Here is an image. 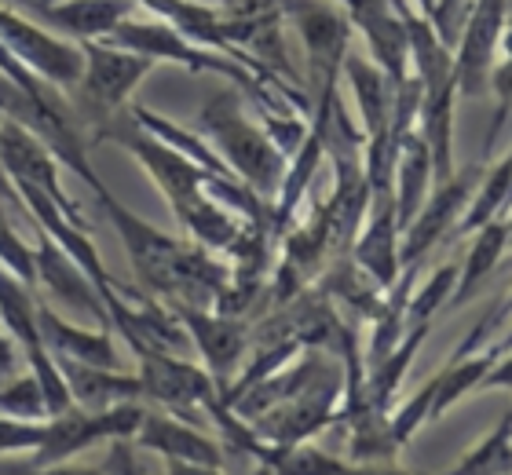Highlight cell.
<instances>
[{
	"label": "cell",
	"instance_id": "1",
	"mask_svg": "<svg viewBox=\"0 0 512 475\" xmlns=\"http://www.w3.org/2000/svg\"><path fill=\"white\" fill-rule=\"evenodd\" d=\"M96 198L114 223L118 238L125 242L132 271L147 293L161 296L169 307L187 304L213 311V304L227 289V278H231V267L224 260L205 253L202 245H183L180 238L150 227L136 212H128L107 187H96Z\"/></svg>",
	"mask_w": 512,
	"mask_h": 475
},
{
	"label": "cell",
	"instance_id": "2",
	"mask_svg": "<svg viewBox=\"0 0 512 475\" xmlns=\"http://www.w3.org/2000/svg\"><path fill=\"white\" fill-rule=\"evenodd\" d=\"M202 132L216 147V158L231 169V176L271 205L282 172H286V154L267 139L264 128L246 117L238 88H224L202 106Z\"/></svg>",
	"mask_w": 512,
	"mask_h": 475
},
{
	"label": "cell",
	"instance_id": "3",
	"mask_svg": "<svg viewBox=\"0 0 512 475\" xmlns=\"http://www.w3.org/2000/svg\"><path fill=\"white\" fill-rule=\"evenodd\" d=\"M77 48H81V77L74 85L77 121L99 128L125 110L136 85L154 70V63L107 41H77Z\"/></svg>",
	"mask_w": 512,
	"mask_h": 475
},
{
	"label": "cell",
	"instance_id": "4",
	"mask_svg": "<svg viewBox=\"0 0 512 475\" xmlns=\"http://www.w3.org/2000/svg\"><path fill=\"white\" fill-rule=\"evenodd\" d=\"M282 15L297 30L304 59H308L311 95L341 85V63L352 52V22L337 0H282Z\"/></svg>",
	"mask_w": 512,
	"mask_h": 475
},
{
	"label": "cell",
	"instance_id": "5",
	"mask_svg": "<svg viewBox=\"0 0 512 475\" xmlns=\"http://www.w3.org/2000/svg\"><path fill=\"white\" fill-rule=\"evenodd\" d=\"M505 41H509V0H472L469 19L450 52L458 99L487 92V77H491V66L502 59Z\"/></svg>",
	"mask_w": 512,
	"mask_h": 475
},
{
	"label": "cell",
	"instance_id": "6",
	"mask_svg": "<svg viewBox=\"0 0 512 475\" xmlns=\"http://www.w3.org/2000/svg\"><path fill=\"white\" fill-rule=\"evenodd\" d=\"M0 48L48 88H74L81 77V48L74 41H63L8 8H0Z\"/></svg>",
	"mask_w": 512,
	"mask_h": 475
},
{
	"label": "cell",
	"instance_id": "7",
	"mask_svg": "<svg viewBox=\"0 0 512 475\" xmlns=\"http://www.w3.org/2000/svg\"><path fill=\"white\" fill-rule=\"evenodd\" d=\"M476 180H480V165H469L465 172H454L447 183H436V187L428 190L425 205L417 209L410 227L399 234V267L403 271L406 267H417L432 245H439L447 238L450 227L458 223V216L469 205Z\"/></svg>",
	"mask_w": 512,
	"mask_h": 475
},
{
	"label": "cell",
	"instance_id": "8",
	"mask_svg": "<svg viewBox=\"0 0 512 475\" xmlns=\"http://www.w3.org/2000/svg\"><path fill=\"white\" fill-rule=\"evenodd\" d=\"M176 322H180L191 340L198 344L202 359L209 362V377L216 384V395L227 388V380L235 373V366L242 362V351L249 348V326L242 318L220 315V311H205V307H187L176 304L169 307Z\"/></svg>",
	"mask_w": 512,
	"mask_h": 475
},
{
	"label": "cell",
	"instance_id": "9",
	"mask_svg": "<svg viewBox=\"0 0 512 475\" xmlns=\"http://www.w3.org/2000/svg\"><path fill=\"white\" fill-rule=\"evenodd\" d=\"M139 391L169 410H191L198 402L213 399L216 384L202 366L172 359L169 351H139Z\"/></svg>",
	"mask_w": 512,
	"mask_h": 475
},
{
	"label": "cell",
	"instance_id": "10",
	"mask_svg": "<svg viewBox=\"0 0 512 475\" xmlns=\"http://www.w3.org/2000/svg\"><path fill=\"white\" fill-rule=\"evenodd\" d=\"M363 234H355L352 264L363 271L377 289H392L395 278L403 275L399 267V223H395V201L392 198H374L370 212H366Z\"/></svg>",
	"mask_w": 512,
	"mask_h": 475
},
{
	"label": "cell",
	"instance_id": "11",
	"mask_svg": "<svg viewBox=\"0 0 512 475\" xmlns=\"http://www.w3.org/2000/svg\"><path fill=\"white\" fill-rule=\"evenodd\" d=\"M33 275H37V282H41L55 300H63L66 307H74V311H81V315L99 318V326L103 329L110 326L107 307H103V300H99L96 285L88 282L85 271H81V267H77L44 231H41V242L33 245Z\"/></svg>",
	"mask_w": 512,
	"mask_h": 475
},
{
	"label": "cell",
	"instance_id": "12",
	"mask_svg": "<svg viewBox=\"0 0 512 475\" xmlns=\"http://www.w3.org/2000/svg\"><path fill=\"white\" fill-rule=\"evenodd\" d=\"M30 8L77 41H107L139 11L136 0H30Z\"/></svg>",
	"mask_w": 512,
	"mask_h": 475
},
{
	"label": "cell",
	"instance_id": "13",
	"mask_svg": "<svg viewBox=\"0 0 512 475\" xmlns=\"http://www.w3.org/2000/svg\"><path fill=\"white\" fill-rule=\"evenodd\" d=\"M37 329H41V340L52 359H70L81 362V366H96V370H121L118 351H114V340H110L107 329L96 333V329L70 326L48 304H37Z\"/></svg>",
	"mask_w": 512,
	"mask_h": 475
},
{
	"label": "cell",
	"instance_id": "14",
	"mask_svg": "<svg viewBox=\"0 0 512 475\" xmlns=\"http://www.w3.org/2000/svg\"><path fill=\"white\" fill-rule=\"evenodd\" d=\"M341 81L355 95L359 121H363V139L381 136L384 128H388L395 103V85L388 81V74L366 52H348L341 63Z\"/></svg>",
	"mask_w": 512,
	"mask_h": 475
},
{
	"label": "cell",
	"instance_id": "15",
	"mask_svg": "<svg viewBox=\"0 0 512 475\" xmlns=\"http://www.w3.org/2000/svg\"><path fill=\"white\" fill-rule=\"evenodd\" d=\"M139 443L154 450V454L169 457V461H187V465L202 468H220V446L213 439H205L194 428H183L180 421H172L165 413H143L139 421Z\"/></svg>",
	"mask_w": 512,
	"mask_h": 475
},
{
	"label": "cell",
	"instance_id": "16",
	"mask_svg": "<svg viewBox=\"0 0 512 475\" xmlns=\"http://www.w3.org/2000/svg\"><path fill=\"white\" fill-rule=\"evenodd\" d=\"M55 366L63 373L74 406H88V410L99 413L107 410V406H118V402L143 399L139 377H125L118 370H96V366H81V362L70 359H55Z\"/></svg>",
	"mask_w": 512,
	"mask_h": 475
},
{
	"label": "cell",
	"instance_id": "17",
	"mask_svg": "<svg viewBox=\"0 0 512 475\" xmlns=\"http://www.w3.org/2000/svg\"><path fill=\"white\" fill-rule=\"evenodd\" d=\"M505 245H509V220H502V216H498V220L483 223L480 231H476V242H472L469 256H465V264L458 267V285H454L450 307L465 304V300L476 293V285L491 275L494 267L502 264Z\"/></svg>",
	"mask_w": 512,
	"mask_h": 475
},
{
	"label": "cell",
	"instance_id": "18",
	"mask_svg": "<svg viewBox=\"0 0 512 475\" xmlns=\"http://www.w3.org/2000/svg\"><path fill=\"white\" fill-rule=\"evenodd\" d=\"M509 183H512V161L509 154L494 161V169L483 176L480 194H472L465 212L458 216V223L450 227V234L443 242H454V238H465V234H476L483 223H491L502 216V209H509Z\"/></svg>",
	"mask_w": 512,
	"mask_h": 475
},
{
	"label": "cell",
	"instance_id": "19",
	"mask_svg": "<svg viewBox=\"0 0 512 475\" xmlns=\"http://www.w3.org/2000/svg\"><path fill=\"white\" fill-rule=\"evenodd\" d=\"M454 285H458V264L436 267V271L428 275V282L406 300V326H428L439 307L450 304Z\"/></svg>",
	"mask_w": 512,
	"mask_h": 475
},
{
	"label": "cell",
	"instance_id": "20",
	"mask_svg": "<svg viewBox=\"0 0 512 475\" xmlns=\"http://www.w3.org/2000/svg\"><path fill=\"white\" fill-rule=\"evenodd\" d=\"M450 475H509V413H505L491 439L472 450Z\"/></svg>",
	"mask_w": 512,
	"mask_h": 475
},
{
	"label": "cell",
	"instance_id": "21",
	"mask_svg": "<svg viewBox=\"0 0 512 475\" xmlns=\"http://www.w3.org/2000/svg\"><path fill=\"white\" fill-rule=\"evenodd\" d=\"M0 417H11V421H41V417H48L44 395L37 388L33 373L30 377H19L8 388H0Z\"/></svg>",
	"mask_w": 512,
	"mask_h": 475
},
{
	"label": "cell",
	"instance_id": "22",
	"mask_svg": "<svg viewBox=\"0 0 512 475\" xmlns=\"http://www.w3.org/2000/svg\"><path fill=\"white\" fill-rule=\"evenodd\" d=\"M271 468L275 475H348V465L326 457L322 450H311V446H286Z\"/></svg>",
	"mask_w": 512,
	"mask_h": 475
},
{
	"label": "cell",
	"instance_id": "23",
	"mask_svg": "<svg viewBox=\"0 0 512 475\" xmlns=\"http://www.w3.org/2000/svg\"><path fill=\"white\" fill-rule=\"evenodd\" d=\"M472 0H432V11H428V26L436 30V37L454 52V44L461 37V26L469 19Z\"/></svg>",
	"mask_w": 512,
	"mask_h": 475
},
{
	"label": "cell",
	"instance_id": "24",
	"mask_svg": "<svg viewBox=\"0 0 512 475\" xmlns=\"http://www.w3.org/2000/svg\"><path fill=\"white\" fill-rule=\"evenodd\" d=\"M432 395H436V377L428 380L425 388L417 391L414 399H410V402H406V406H403V410L395 413V421L388 424V428H392L395 446H403L406 439H410V435L417 432V424H421V421H425V417H428V406H432Z\"/></svg>",
	"mask_w": 512,
	"mask_h": 475
},
{
	"label": "cell",
	"instance_id": "25",
	"mask_svg": "<svg viewBox=\"0 0 512 475\" xmlns=\"http://www.w3.org/2000/svg\"><path fill=\"white\" fill-rule=\"evenodd\" d=\"M41 439H44V424L0 417V450H37Z\"/></svg>",
	"mask_w": 512,
	"mask_h": 475
},
{
	"label": "cell",
	"instance_id": "26",
	"mask_svg": "<svg viewBox=\"0 0 512 475\" xmlns=\"http://www.w3.org/2000/svg\"><path fill=\"white\" fill-rule=\"evenodd\" d=\"M348 475H410V472H403V468H395L392 461H370V465L348 468Z\"/></svg>",
	"mask_w": 512,
	"mask_h": 475
},
{
	"label": "cell",
	"instance_id": "27",
	"mask_svg": "<svg viewBox=\"0 0 512 475\" xmlns=\"http://www.w3.org/2000/svg\"><path fill=\"white\" fill-rule=\"evenodd\" d=\"M169 475H220V468L187 465V461H169Z\"/></svg>",
	"mask_w": 512,
	"mask_h": 475
},
{
	"label": "cell",
	"instance_id": "28",
	"mask_svg": "<svg viewBox=\"0 0 512 475\" xmlns=\"http://www.w3.org/2000/svg\"><path fill=\"white\" fill-rule=\"evenodd\" d=\"M15 366V340H8L0 333V373H8Z\"/></svg>",
	"mask_w": 512,
	"mask_h": 475
},
{
	"label": "cell",
	"instance_id": "29",
	"mask_svg": "<svg viewBox=\"0 0 512 475\" xmlns=\"http://www.w3.org/2000/svg\"><path fill=\"white\" fill-rule=\"evenodd\" d=\"M0 198H11V201H15V205H22V201L15 198V194H11V187H8V176H4V172H0Z\"/></svg>",
	"mask_w": 512,
	"mask_h": 475
},
{
	"label": "cell",
	"instance_id": "30",
	"mask_svg": "<svg viewBox=\"0 0 512 475\" xmlns=\"http://www.w3.org/2000/svg\"><path fill=\"white\" fill-rule=\"evenodd\" d=\"M410 8L421 11V15H425V19H428V11H432V0H410Z\"/></svg>",
	"mask_w": 512,
	"mask_h": 475
}]
</instances>
